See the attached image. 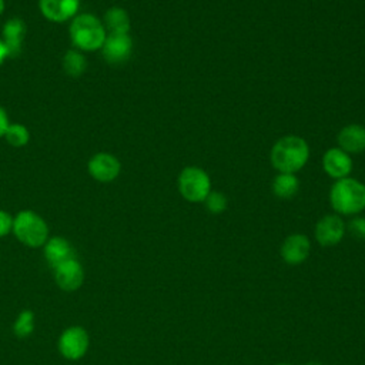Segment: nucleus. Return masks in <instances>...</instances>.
<instances>
[{"instance_id":"9","label":"nucleus","mask_w":365,"mask_h":365,"mask_svg":"<svg viewBox=\"0 0 365 365\" xmlns=\"http://www.w3.org/2000/svg\"><path fill=\"white\" fill-rule=\"evenodd\" d=\"M103 58L111 66H120L128 61L133 53V38L128 34H107L101 47Z\"/></svg>"},{"instance_id":"24","label":"nucleus","mask_w":365,"mask_h":365,"mask_svg":"<svg viewBox=\"0 0 365 365\" xmlns=\"http://www.w3.org/2000/svg\"><path fill=\"white\" fill-rule=\"evenodd\" d=\"M13 230V215L6 210H0V238L9 235Z\"/></svg>"},{"instance_id":"23","label":"nucleus","mask_w":365,"mask_h":365,"mask_svg":"<svg viewBox=\"0 0 365 365\" xmlns=\"http://www.w3.org/2000/svg\"><path fill=\"white\" fill-rule=\"evenodd\" d=\"M346 231L352 238L358 241H364L365 240V217L359 214L354 215L346 224Z\"/></svg>"},{"instance_id":"1","label":"nucleus","mask_w":365,"mask_h":365,"mask_svg":"<svg viewBox=\"0 0 365 365\" xmlns=\"http://www.w3.org/2000/svg\"><path fill=\"white\" fill-rule=\"evenodd\" d=\"M68 37L73 48L81 53L100 51L107 31L100 17L91 13H78L68 24Z\"/></svg>"},{"instance_id":"6","label":"nucleus","mask_w":365,"mask_h":365,"mask_svg":"<svg viewBox=\"0 0 365 365\" xmlns=\"http://www.w3.org/2000/svg\"><path fill=\"white\" fill-rule=\"evenodd\" d=\"M90 346V336L83 327L73 325L66 328L57 342L58 352L68 361H77L83 358Z\"/></svg>"},{"instance_id":"28","label":"nucleus","mask_w":365,"mask_h":365,"mask_svg":"<svg viewBox=\"0 0 365 365\" xmlns=\"http://www.w3.org/2000/svg\"><path fill=\"white\" fill-rule=\"evenodd\" d=\"M305 365H322V364L318 362V361H309V362H307Z\"/></svg>"},{"instance_id":"12","label":"nucleus","mask_w":365,"mask_h":365,"mask_svg":"<svg viewBox=\"0 0 365 365\" xmlns=\"http://www.w3.org/2000/svg\"><path fill=\"white\" fill-rule=\"evenodd\" d=\"M54 281L57 287L63 291H76L83 285L84 281V269L77 258L68 259L56 268H53Z\"/></svg>"},{"instance_id":"18","label":"nucleus","mask_w":365,"mask_h":365,"mask_svg":"<svg viewBox=\"0 0 365 365\" xmlns=\"http://www.w3.org/2000/svg\"><path fill=\"white\" fill-rule=\"evenodd\" d=\"M299 190V180L295 174L278 173L272 181V192L281 200L292 198Z\"/></svg>"},{"instance_id":"15","label":"nucleus","mask_w":365,"mask_h":365,"mask_svg":"<svg viewBox=\"0 0 365 365\" xmlns=\"http://www.w3.org/2000/svg\"><path fill=\"white\" fill-rule=\"evenodd\" d=\"M43 254H44L47 264L51 268H56L57 265H60L68 259L77 258L76 250L71 245V242L67 238L60 237V235L48 237L46 244L43 245Z\"/></svg>"},{"instance_id":"10","label":"nucleus","mask_w":365,"mask_h":365,"mask_svg":"<svg viewBox=\"0 0 365 365\" xmlns=\"http://www.w3.org/2000/svg\"><path fill=\"white\" fill-rule=\"evenodd\" d=\"M81 0H38L41 16L51 23H70L80 13Z\"/></svg>"},{"instance_id":"4","label":"nucleus","mask_w":365,"mask_h":365,"mask_svg":"<svg viewBox=\"0 0 365 365\" xmlns=\"http://www.w3.org/2000/svg\"><path fill=\"white\" fill-rule=\"evenodd\" d=\"M11 232L23 245L30 248H40L48 240L46 220L33 210H21L13 217Z\"/></svg>"},{"instance_id":"25","label":"nucleus","mask_w":365,"mask_h":365,"mask_svg":"<svg viewBox=\"0 0 365 365\" xmlns=\"http://www.w3.org/2000/svg\"><path fill=\"white\" fill-rule=\"evenodd\" d=\"M10 118H9V114L6 111V108L3 106H0V138L4 137L9 125H10Z\"/></svg>"},{"instance_id":"3","label":"nucleus","mask_w":365,"mask_h":365,"mask_svg":"<svg viewBox=\"0 0 365 365\" xmlns=\"http://www.w3.org/2000/svg\"><path fill=\"white\" fill-rule=\"evenodd\" d=\"M329 202L338 215H358L365 210V184L351 177L335 180L329 190Z\"/></svg>"},{"instance_id":"13","label":"nucleus","mask_w":365,"mask_h":365,"mask_svg":"<svg viewBox=\"0 0 365 365\" xmlns=\"http://www.w3.org/2000/svg\"><path fill=\"white\" fill-rule=\"evenodd\" d=\"M26 30L27 27L24 20L17 16L10 17L4 21L0 38L9 51V57H17L21 53L26 38Z\"/></svg>"},{"instance_id":"26","label":"nucleus","mask_w":365,"mask_h":365,"mask_svg":"<svg viewBox=\"0 0 365 365\" xmlns=\"http://www.w3.org/2000/svg\"><path fill=\"white\" fill-rule=\"evenodd\" d=\"M7 58H9V51H7L4 43H3L1 38H0V66H1Z\"/></svg>"},{"instance_id":"7","label":"nucleus","mask_w":365,"mask_h":365,"mask_svg":"<svg viewBox=\"0 0 365 365\" xmlns=\"http://www.w3.org/2000/svg\"><path fill=\"white\" fill-rule=\"evenodd\" d=\"M88 175L98 182H111L121 173L120 160L107 151H98L93 154L87 161Z\"/></svg>"},{"instance_id":"11","label":"nucleus","mask_w":365,"mask_h":365,"mask_svg":"<svg viewBox=\"0 0 365 365\" xmlns=\"http://www.w3.org/2000/svg\"><path fill=\"white\" fill-rule=\"evenodd\" d=\"M311 241L305 234H291L288 235L279 248L281 258L288 265H299L309 257Z\"/></svg>"},{"instance_id":"8","label":"nucleus","mask_w":365,"mask_h":365,"mask_svg":"<svg viewBox=\"0 0 365 365\" xmlns=\"http://www.w3.org/2000/svg\"><path fill=\"white\" fill-rule=\"evenodd\" d=\"M346 232V224L338 214H327L315 224L314 235L319 245L334 247L339 244Z\"/></svg>"},{"instance_id":"22","label":"nucleus","mask_w":365,"mask_h":365,"mask_svg":"<svg viewBox=\"0 0 365 365\" xmlns=\"http://www.w3.org/2000/svg\"><path fill=\"white\" fill-rule=\"evenodd\" d=\"M204 205H205L207 211L211 214H222L228 207V200H227L225 194L211 190V192L204 200Z\"/></svg>"},{"instance_id":"2","label":"nucleus","mask_w":365,"mask_h":365,"mask_svg":"<svg viewBox=\"0 0 365 365\" xmlns=\"http://www.w3.org/2000/svg\"><path fill=\"white\" fill-rule=\"evenodd\" d=\"M309 158L308 143L299 135H284L271 148L269 160L278 173L295 174L302 170Z\"/></svg>"},{"instance_id":"5","label":"nucleus","mask_w":365,"mask_h":365,"mask_svg":"<svg viewBox=\"0 0 365 365\" xmlns=\"http://www.w3.org/2000/svg\"><path fill=\"white\" fill-rule=\"evenodd\" d=\"M178 191L188 202H204L211 192V178L200 167L188 165L181 170L177 180Z\"/></svg>"},{"instance_id":"17","label":"nucleus","mask_w":365,"mask_h":365,"mask_svg":"<svg viewBox=\"0 0 365 365\" xmlns=\"http://www.w3.org/2000/svg\"><path fill=\"white\" fill-rule=\"evenodd\" d=\"M107 34H128L131 20L128 11L120 6H111L104 11L101 19Z\"/></svg>"},{"instance_id":"14","label":"nucleus","mask_w":365,"mask_h":365,"mask_svg":"<svg viewBox=\"0 0 365 365\" xmlns=\"http://www.w3.org/2000/svg\"><path fill=\"white\" fill-rule=\"evenodd\" d=\"M322 168L334 180L349 177L352 171L351 154L345 153L339 147H332L322 155Z\"/></svg>"},{"instance_id":"20","label":"nucleus","mask_w":365,"mask_h":365,"mask_svg":"<svg viewBox=\"0 0 365 365\" xmlns=\"http://www.w3.org/2000/svg\"><path fill=\"white\" fill-rule=\"evenodd\" d=\"M6 143L11 147H16V148H20V147H24L29 144L30 141V131L29 128L21 124V123H10L4 137Z\"/></svg>"},{"instance_id":"19","label":"nucleus","mask_w":365,"mask_h":365,"mask_svg":"<svg viewBox=\"0 0 365 365\" xmlns=\"http://www.w3.org/2000/svg\"><path fill=\"white\" fill-rule=\"evenodd\" d=\"M61 67H63V71L66 76L77 78L86 73L87 58H86L84 53H81L76 48H70L63 54Z\"/></svg>"},{"instance_id":"27","label":"nucleus","mask_w":365,"mask_h":365,"mask_svg":"<svg viewBox=\"0 0 365 365\" xmlns=\"http://www.w3.org/2000/svg\"><path fill=\"white\" fill-rule=\"evenodd\" d=\"M6 10V0H0V16L4 13Z\"/></svg>"},{"instance_id":"16","label":"nucleus","mask_w":365,"mask_h":365,"mask_svg":"<svg viewBox=\"0 0 365 365\" xmlns=\"http://www.w3.org/2000/svg\"><path fill=\"white\" fill-rule=\"evenodd\" d=\"M338 147L348 154H359L365 151V125L348 124L342 127L336 135Z\"/></svg>"},{"instance_id":"21","label":"nucleus","mask_w":365,"mask_h":365,"mask_svg":"<svg viewBox=\"0 0 365 365\" xmlns=\"http://www.w3.org/2000/svg\"><path fill=\"white\" fill-rule=\"evenodd\" d=\"M34 331V312L30 309L21 311L14 324H13V334L17 338H27Z\"/></svg>"},{"instance_id":"29","label":"nucleus","mask_w":365,"mask_h":365,"mask_svg":"<svg viewBox=\"0 0 365 365\" xmlns=\"http://www.w3.org/2000/svg\"><path fill=\"white\" fill-rule=\"evenodd\" d=\"M275 365H292V364H288V362H279V364H275Z\"/></svg>"}]
</instances>
